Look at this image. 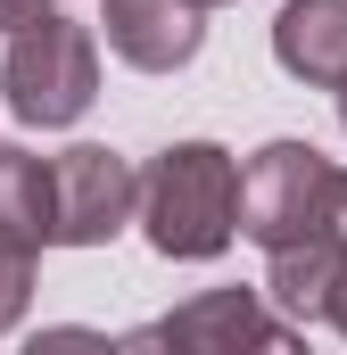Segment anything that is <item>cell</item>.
I'll return each mask as SVG.
<instances>
[{"label":"cell","mask_w":347,"mask_h":355,"mask_svg":"<svg viewBox=\"0 0 347 355\" xmlns=\"http://www.w3.org/2000/svg\"><path fill=\"white\" fill-rule=\"evenodd\" d=\"M141 240L166 265H207L240 240V157L223 141H174L141 174Z\"/></svg>","instance_id":"cell-1"},{"label":"cell","mask_w":347,"mask_h":355,"mask_svg":"<svg viewBox=\"0 0 347 355\" xmlns=\"http://www.w3.org/2000/svg\"><path fill=\"white\" fill-rule=\"evenodd\" d=\"M0 91H8V116L33 124V132H67L99 99V42L91 25L42 8L33 25L8 33V58H0Z\"/></svg>","instance_id":"cell-2"},{"label":"cell","mask_w":347,"mask_h":355,"mask_svg":"<svg viewBox=\"0 0 347 355\" xmlns=\"http://www.w3.org/2000/svg\"><path fill=\"white\" fill-rule=\"evenodd\" d=\"M323 207H331V157L314 141H264L240 166V240H257V248L314 240Z\"/></svg>","instance_id":"cell-3"},{"label":"cell","mask_w":347,"mask_h":355,"mask_svg":"<svg viewBox=\"0 0 347 355\" xmlns=\"http://www.w3.org/2000/svg\"><path fill=\"white\" fill-rule=\"evenodd\" d=\"M141 207V166L99 149V141H75L50 157V248H108Z\"/></svg>","instance_id":"cell-4"},{"label":"cell","mask_w":347,"mask_h":355,"mask_svg":"<svg viewBox=\"0 0 347 355\" xmlns=\"http://www.w3.org/2000/svg\"><path fill=\"white\" fill-rule=\"evenodd\" d=\"M298 322L264 306V289H198L166 322L133 331V347H190V355H240V347H289Z\"/></svg>","instance_id":"cell-5"},{"label":"cell","mask_w":347,"mask_h":355,"mask_svg":"<svg viewBox=\"0 0 347 355\" xmlns=\"http://www.w3.org/2000/svg\"><path fill=\"white\" fill-rule=\"evenodd\" d=\"M108 50L133 75H182L207 42V8L198 0H99Z\"/></svg>","instance_id":"cell-6"},{"label":"cell","mask_w":347,"mask_h":355,"mask_svg":"<svg viewBox=\"0 0 347 355\" xmlns=\"http://www.w3.org/2000/svg\"><path fill=\"white\" fill-rule=\"evenodd\" d=\"M273 67L306 91H339L347 83V0H281Z\"/></svg>","instance_id":"cell-7"},{"label":"cell","mask_w":347,"mask_h":355,"mask_svg":"<svg viewBox=\"0 0 347 355\" xmlns=\"http://www.w3.org/2000/svg\"><path fill=\"white\" fill-rule=\"evenodd\" d=\"M339 272V240L314 232V240H289V248H264V297L281 306V322H323V289Z\"/></svg>","instance_id":"cell-8"},{"label":"cell","mask_w":347,"mask_h":355,"mask_svg":"<svg viewBox=\"0 0 347 355\" xmlns=\"http://www.w3.org/2000/svg\"><path fill=\"white\" fill-rule=\"evenodd\" d=\"M0 240L50 248V166L17 141H0Z\"/></svg>","instance_id":"cell-9"},{"label":"cell","mask_w":347,"mask_h":355,"mask_svg":"<svg viewBox=\"0 0 347 355\" xmlns=\"http://www.w3.org/2000/svg\"><path fill=\"white\" fill-rule=\"evenodd\" d=\"M33 257L42 248H25V240H0V339L25 322V306H33Z\"/></svg>","instance_id":"cell-10"},{"label":"cell","mask_w":347,"mask_h":355,"mask_svg":"<svg viewBox=\"0 0 347 355\" xmlns=\"http://www.w3.org/2000/svg\"><path fill=\"white\" fill-rule=\"evenodd\" d=\"M323 232L347 248V166H331V207H323Z\"/></svg>","instance_id":"cell-11"},{"label":"cell","mask_w":347,"mask_h":355,"mask_svg":"<svg viewBox=\"0 0 347 355\" xmlns=\"http://www.w3.org/2000/svg\"><path fill=\"white\" fill-rule=\"evenodd\" d=\"M323 322L347 339V248H339V272H331V289H323Z\"/></svg>","instance_id":"cell-12"},{"label":"cell","mask_w":347,"mask_h":355,"mask_svg":"<svg viewBox=\"0 0 347 355\" xmlns=\"http://www.w3.org/2000/svg\"><path fill=\"white\" fill-rule=\"evenodd\" d=\"M42 8H58V0H0V33H17V25H33Z\"/></svg>","instance_id":"cell-13"},{"label":"cell","mask_w":347,"mask_h":355,"mask_svg":"<svg viewBox=\"0 0 347 355\" xmlns=\"http://www.w3.org/2000/svg\"><path fill=\"white\" fill-rule=\"evenodd\" d=\"M331 99H339V124H347V83H339V91H331Z\"/></svg>","instance_id":"cell-14"},{"label":"cell","mask_w":347,"mask_h":355,"mask_svg":"<svg viewBox=\"0 0 347 355\" xmlns=\"http://www.w3.org/2000/svg\"><path fill=\"white\" fill-rule=\"evenodd\" d=\"M198 8H232V0H198Z\"/></svg>","instance_id":"cell-15"}]
</instances>
